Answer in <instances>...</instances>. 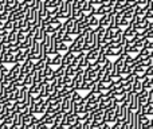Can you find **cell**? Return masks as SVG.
I'll return each instance as SVG.
<instances>
[{
	"label": "cell",
	"instance_id": "603a6c76",
	"mask_svg": "<svg viewBox=\"0 0 153 129\" xmlns=\"http://www.w3.org/2000/svg\"><path fill=\"white\" fill-rule=\"evenodd\" d=\"M143 90H144V85H143V82L138 81V79H136L134 84H133V90H132V92H133V93H137V94H138V93L143 92Z\"/></svg>",
	"mask_w": 153,
	"mask_h": 129
},
{
	"label": "cell",
	"instance_id": "8992f818",
	"mask_svg": "<svg viewBox=\"0 0 153 129\" xmlns=\"http://www.w3.org/2000/svg\"><path fill=\"white\" fill-rule=\"evenodd\" d=\"M105 121L109 124H114L117 121L116 116V109H106L105 110Z\"/></svg>",
	"mask_w": 153,
	"mask_h": 129
},
{
	"label": "cell",
	"instance_id": "9c48e42d",
	"mask_svg": "<svg viewBox=\"0 0 153 129\" xmlns=\"http://www.w3.org/2000/svg\"><path fill=\"white\" fill-rule=\"evenodd\" d=\"M124 37L126 38V40L128 39H133V38H136V34H137V30L133 27V24H130V26H128V27H125V30H124Z\"/></svg>",
	"mask_w": 153,
	"mask_h": 129
},
{
	"label": "cell",
	"instance_id": "cb8c5ba5",
	"mask_svg": "<svg viewBox=\"0 0 153 129\" xmlns=\"http://www.w3.org/2000/svg\"><path fill=\"white\" fill-rule=\"evenodd\" d=\"M28 92L31 93L32 95H38L40 93V84H34V85H31V86L28 87Z\"/></svg>",
	"mask_w": 153,
	"mask_h": 129
},
{
	"label": "cell",
	"instance_id": "44dd1931",
	"mask_svg": "<svg viewBox=\"0 0 153 129\" xmlns=\"http://www.w3.org/2000/svg\"><path fill=\"white\" fill-rule=\"evenodd\" d=\"M42 73H43V75H45V78H50V77H53L54 78V69H53V66L51 65L46 66V67L42 70Z\"/></svg>",
	"mask_w": 153,
	"mask_h": 129
},
{
	"label": "cell",
	"instance_id": "f1b7e54d",
	"mask_svg": "<svg viewBox=\"0 0 153 129\" xmlns=\"http://www.w3.org/2000/svg\"><path fill=\"white\" fill-rule=\"evenodd\" d=\"M71 100H73V102H74V104L81 102L82 95L79 94V90H74V92H73V94H71Z\"/></svg>",
	"mask_w": 153,
	"mask_h": 129
},
{
	"label": "cell",
	"instance_id": "9a60e30c",
	"mask_svg": "<svg viewBox=\"0 0 153 129\" xmlns=\"http://www.w3.org/2000/svg\"><path fill=\"white\" fill-rule=\"evenodd\" d=\"M110 18H111V12L110 13H106V15L100 16V26L108 28V27L110 26Z\"/></svg>",
	"mask_w": 153,
	"mask_h": 129
},
{
	"label": "cell",
	"instance_id": "ac0fdd59",
	"mask_svg": "<svg viewBox=\"0 0 153 129\" xmlns=\"http://www.w3.org/2000/svg\"><path fill=\"white\" fill-rule=\"evenodd\" d=\"M65 71H66V65H59L56 70H54V79L55 78H61V77L65 75Z\"/></svg>",
	"mask_w": 153,
	"mask_h": 129
},
{
	"label": "cell",
	"instance_id": "b9f144b4",
	"mask_svg": "<svg viewBox=\"0 0 153 129\" xmlns=\"http://www.w3.org/2000/svg\"><path fill=\"white\" fill-rule=\"evenodd\" d=\"M10 127H11V125L7 124L5 121H1V122H0V129H10Z\"/></svg>",
	"mask_w": 153,
	"mask_h": 129
},
{
	"label": "cell",
	"instance_id": "52a82bcc",
	"mask_svg": "<svg viewBox=\"0 0 153 129\" xmlns=\"http://www.w3.org/2000/svg\"><path fill=\"white\" fill-rule=\"evenodd\" d=\"M20 73H22V63H15L10 69V71H8V74H10V77L12 78V81L18 78V77L20 75Z\"/></svg>",
	"mask_w": 153,
	"mask_h": 129
},
{
	"label": "cell",
	"instance_id": "7c38bea8",
	"mask_svg": "<svg viewBox=\"0 0 153 129\" xmlns=\"http://www.w3.org/2000/svg\"><path fill=\"white\" fill-rule=\"evenodd\" d=\"M75 58V53H73V51H66V53L63 54V59H62V63L63 65H71V62L74 61Z\"/></svg>",
	"mask_w": 153,
	"mask_h": 129
},
{
	"label": "cell",
	"instance_id": "4316f807",
	"mask_svg": "<svg viewBox=\"0 0 153 129\" xmlns=\"http://www.w3.org/2000/svg\"><path fill=\"white\" fill-rule=\"evenodd\" d=\"M34 85V77H32V73L26 74V78H24V86H31Z\"/></svg>",
	"mask_w": 153,
	"mask_h": 129
},
{
	"label": "cell",
	"instance_id": "ee69618b",
	"mask_svg": "<svg viewBox=\"0 0 153 129\" xmlns=\"http://www.w3.org/2000/svg\"><path fill=\"white\" fill-rule=\"evenodd\" d=\"M148 116L153 117V105H152V104H149V105H148Z\"/></svg>",
	"mask_w": 153,
	"mask_h": 129
},
{
	"label": "cell",
	"instance_id": "60d3db41",
	"mask_svg": "<svg viewBox=\"0 0 153 129\" xmlns=\"http://www.w3.org/2000/svg\"><path fill=\"white\" fill-rule=\"evenodd\" d=\"M8 34H10V32H7L4 28H3V27H0V42H1L3 38H4L5 35H8Z\"/></svg>",
	"mask_w": 153,
	"mask_h": 129
},
{
	"label": "cell",
	"instance_id": "7402d4cb",
	"mask_svg": "<svg viewBox=\"0 0 153 129\" xmlns=\"http://www.w3.org/2000/svg\"><path fill=\"white\" fill-rule=\"evenodd\" d=\"M65 114H66V113H63L62 110L54 114V124L61 125V124H62V121H63V119H65Z\"/></svg>",
	"mask_w": 153,
	"mask_h": 129
},
{
	"label": "cell",
	"instance_id": "e0dca14e",
	"mask_svg": "<svg viewBox=\"0 0 153 129\" xmlns=\"http://www.w3.org/2000/svg\"><path fill=\"white\" fill-rule=\"evenodd\" d=\"M73 112H74L75 114H78V116H81V114L86 113V105L85 104H74V109H73Z\"/></svg>",
	"mask_w": 153,
	"mask_h": 129
},
{
	"label": "cell",
	"instance_id": "f5cc1de1",
	"mask_svg": "<svg viewBox=\"0 0 153 129\" xmlns=\"http://www.w3.org/2000/svg\"><path fill=\"white\" fill-rule=\"evenodd\" d=\"M148 30H151V31H153V20H151V23H149Z\"/></svg>",
	"mask_w": 153,
	"mask_h": 129
},
{
	"label": "cell",
	"instance_id": "ab89813d",
	"mask_svg": "<svg viewBox=\"0 0 153 129\" xmlns=\"http://www.w3.org/2000/svg\"><path fill=\"white\" fill-rule=\"evenodd\" d=\"M144 74H145V75H148L149 78H152V77H153V66H149V67H146L145 69V73H144Z\"/></svg>",
	"mask_w": 153,
	"mask_h": 129
},
{
	"label": "cell",
	"instance_id": "7a4b0ae2",
	"mask_svg": "<svg viewBox=\"0 0 153 129\" xmlns=\"http://www.w3.org/2000/svg\"><path fill=\"white\" fill-rule=\"evenodd\" d=\"M83 45H85V35L79 34L74 38L73 43L69 45V50L73 51V53H75V54H78V53H81V51H83Z\"/></svg>",
	"mask_w": 153,
	"mask_h": 129
},
{
	"label": "cell",
	"instance_id": "7bdbcfd3",
	"mask_svg": "<svg viewBox=\"0 0 153 129\" xmlns=\"http://www.w3.org/2000/svg\"><path fill=\"white\" fill-rule=\"evenodd\" d=\"M146 39L153 40V31H151V30H146Z\"/></svg>",
	"mask_w": 153,
	"mask_h": 129
},
{
	"label": "cell",
	"instance_id": "ba28073f",
	"mask_svg": "<svg viewBox=\"0 0 153 129\" xmlns=\"http://www.w3.org/2000/svg\"><path fill=\"white\" fill-rule=\"evenodd\" d=\"M111 11H113V5L101 4V5H98L97 11H95V15H97V16H102V15H106V13H110Z\"/></svg>",
	"mask_w": 153,
	"mask_h": 129
},
{
	"label": "cell",
	"instance_id": "f6af8a7d",
	"mask_svg": "<svg viewBox=\"0 0 153 129\" xmlns=\"http://www.w3.org/2000/svg\"><path fill=\"white\" fill-rule=\"evenodd\" d=\"M121 129H130V124H129V121H124V122H122Z\"/></svg>",
	"mask_w": 153,
	"mask_h": 129
},
{
	"label": "cell",
	"instance_id": "f546056e",
	"mask_svg": "<svg viewBox=\"0 0 153 129\" xmlns=\"http://www.w3.org/2000/svg\"><path fill=\"white\" fill-rule=\"evenodd\" d=\"M3 28H4L7 32H11L12 30H15V27H13V22L8 19L7 22H4V26H3Z\"/></svg>",
	"mask_w": 153,
	"mask_h": 129
},
{
	"label": "cell",
	"instance_id": "4dcf8cb0",
	"mask_svg": "<svg viewBox=\"0 0 153 129\" xmlns=\"http://www.w3.org/2000/svg\"><path fill=\"white\" fill-rule=\"evenodd\" d=\"M122 86H124V90H125V92L129 93V92H132V90H133V82L125 81V82H122Z\"/></svg>",
	"mask_w": 153,
	"mask_h": 129
},
{
	"label": "cell",
	"instance_id": "74e56055",
	"mask_svg": "<svg viewBox=\"0 0 153 129\" xmlns=\"http://www.w3.org/2000/svg\"><path fill=\"white\" fill-rule=\"evenodd\" d=\"M128 26H130V20L126 18H122V20L120 22V27H128Z\"/></svg>",
	"mask_w": 153,
	"mask_h": 129
},
{
	"label": "cell",
	"instance_id": "8fae6325",
	"mask_svg": "<svg viewBox=\"0 0 153 129\" xmlns=\"http://www.w3.org/2000/svg\"><path fill=\"white\" fill-rule=\"evenodd\" d=\"M149 23H151V20H148V19L143 18V20L138 22V23H134V24H133V27H134L137 31H143V30H148ZM130 24H132V23H130Z\"/></svg>",
	"mask_w": 153,
	"mask_h": 129
},
{
	"label": "cell",
	"instance_id": "816d5d0a",
	"mask_svg": "<svg viewBox=\"0 0 153 129\" xmlns=\"http://www.w3.org/2000/svg\"><path fill=\"white\" fill-rule=\"evenodd\" d=\"M4 12V3H0V13Z\"/></svg>",
	"mask_w": 153,
	"mask_h": 129
},
{
	"label": "cell",
	"instance_id": "484cf974",
	"mask_svg": "<svg viewBox=\"0 0 153 129\" xmlns=\"http://www.w3.org/2000/svg\"><path fill=\"white\" fill-rule=\"evenodd\" d=\"M58 51L63 54L66 51H69V43H65L63 40H58Z\"/></svg>",
	"mask_w": 153,
	"mask_h": 129
},
{
	"label": "cell",
	"instance_id": "3957f363",
	"mask_svg": "<svg viewBox=\"0 0 153 129\" xmlns=\"http://www.w3.org/2000/svg\"><path fill=\"white\" fill-rule=\"evenodd\" d=\"M73 109H74V102H73V100H71V95H67V97H65L63 101H62L61 110L63 112V113H71Z\"/></svg>",
	"mask_w": 153,
	"mask_h": 129
},
{
	"label": "cell",
	"instance_id": "2e32d148",
	"mask_svg": "<svg viewBox=\"0 0 153 129\" xmlns=\"http://www.w3.org/2000/svg\"><path fill=\"white\" fill-rule=\"evenodd\" d=\"M148 97H149V90L146 89H144L143 92L138 93V102H140V105L148 104Z\"/></svg>",
	"mask_w": 153,
	"mask_h": 129
},
{
	"label": "cell",
	"instance_id": "c3c4849f",
	"mask_svg": "<svg viewBox=\"0 0 153 129\" xmlns=\"http://www.w3.org/2000/svg\"><path fill=\"white\" fill-rule=\"evenodd\" d=\"M82 129H91V124H90V122H86V121H85Z\"/></svg>",
	"mask_w": 153,
	"mask_h": 129
},
{
	"label": "cell",
	"instance_id": "83f0119b",
	"mask_svg": "<svg viewBox=\"0 0 153 129\" xmlns=\"http://www.w3.org/2000/svg\"><path fill=\"white\" fill-rule=\"evenodd\" d=\"M16 35H18V30H12V31L7 35L8 43H15L16 42Z\"/></svg>",
	"mask_w": 153,
	"mask_h": 129
},
{
	"label": "cell",
	"instance_id": "4fadbf2b",
	"mask_svg": "<svg viewBox=\"0 0 153 129\" xmlns=\"http://www.w3.org/2000/svg\"><path fill=\"white\" fill-rule=\"evenodd\" d=\"M140 106V102H138V94L137 93H132V98H130V104H129V108L132 109L133 112H136Z\"/></svg>",
	"mask_w": 153,
	"mask_h": 129
},
{
	"label": "cell",
	"instance_id": "d6a6232c",
	"mask_svg": "<svg viewBox=\"0 0 153 129\" xmlns=\"http://www.w3.org/2000/svg\"><path fill=\"white\" fill-rule=\"evenodd\" d=\"M24 39H26V34H24L23 31H18V35H16V42L20 45V43H23Z\"/></svg>",
	"mask_w": 153,
	"mask_h": 129
},
{
	"label": "cell",
	"instance_id": "836d02e7",
	"mask_svg": "<svg viewBox=\"0 0 153 129\" xmlns=\"http://www.w3.org/2000/svg\"><path fill=\"white\" fill-rule=\"evenodd\" d=\"M134 46H136V47H138L140 50H141V48H144V46H145V39H138V38H136Z\"/></svg>",
	"mask_w": 153,
	"mask_h": 129
},
{
	"label": "cell",
	"instance_id": "d4e9b609",
	"mask_svg": "<svg viewBox=\"0 0 153 129\" xmlns=\"http://www.w3.org/2000/svg\"><path fill=\"white\" fill-rule=\"evenodd\" d=\"M94 84H95V82H91V81H83V84L81 85V89H79V92H81V90H85V92H90Z\"/></svg>",
	"mask_w": 153,
	"mask_h": 129
},
{
	"label": "cell",
	"instance_id": "db71d44e",
	"mask_svg": "<svg viewBox=\"0 0 153 129\" xmlns=\"http://www.w3.org/2000/svg\"><path fill=\"white\" fill-rule=\"evenodd\" d=\"M151 127H153V117L151 119Z\"/></svg>",
	"mask_w": 153,
	"mask_h": 129
},
{
	"label": "cell",
	"instance_id": "e575fe53",
	"mask_svg": "<svg viewBox=\"0 0 153 129\" xmlns=\"http://www.w3.org/2000/svg\"><path fill=\"white\" fill-rule=\"evenodd\" d=\"M62 40H63L65 43H69V45H70V43H73V40H74V37H73L71 34H69V32H66Z\"/></svg>",
	"mask_w": 153,
	"mask_h": 129
},
{
	"label": "cell",
	"instance_id": "1f68e13d",
	"mask_svg": "<svg viewBox=\"0 0 153 129\" xmlns=\"http://www.w3.org/2000/svg\"><path fill=\"white\" fill-rule=\"evenodd\" d=\"M145 66H144L143 63H138L137 66H136V67H134V73L136 74H144V73H145Z\"/></svg>",
	"mask_w": 153,
	"mask_h": 129
},
{
	"label": "cell",
	"instance_id": "d6986e66",
	"mask_svg": "<svg viewBox=\"0 0 153 129\" xmlns=\"http://www.w3.org/2000/svg\"><path fill=\"white\" fill-rule=\"evenodd\" d=\"M62 59H63V54H62V53L55 54V55L51 57V65H53V66L62 65Z\"/></svg>",
	"mask_w": 153,
	"mask_h": 129
},
{
	"label": "cell",
	"instance_id": "277c9868",
	"mask_svg": "<svg viewBox=\"0 0 153 129\" xmlns=\"http://www.w3.org/2000/svg\"><path fill=\"white\" fill-rule=\"evenodd\" d=\"M34 66H35V61L32 59H26V61L22 63V74H30L34 71Z\"/></svg>",
	"mask_w": 153,
	"mask_h": 129
},
{
	"label": "cell",
	"instance_id": "8d00e7d4",
	"mask_svg": "<svg viewBox=\"0 0 153 129\" xmlns=\"http://www.w3.org/2000/svg\"><path fill=\"white\" fill-rule=\"evenodd\" d=\"M63 85H73V77L63 75ZM74 86V85H73Z\"/></svg>",
	"mask_w": 153,
	"mask_h": 129
},
{
	"label": "cell",
	"instance_id": "f907efd6",
	"mask_svg": "<svg viewBox=\"0 0 153 129\" xmlns=\"http://www.w3.org/2000/svg\"><path fill=\"white\" fill-rule=\"evenodd\" d=\"M137 1H138V0H128V4L134 5V7H136V5H137Z\"/></svg>",
	"mask_w": 153,
	"mask_h": 129
},
{
	"label": "cell",
	"instance_id": "11a10c76",
	"mask_svg": "<svg viewBox=\"0 0 153 129\" xmlns=\"http://www.w3.org/2000/svg\"><path fill=\"white\" fill-rule=\"evenodd\" d=\"M152 58H153V53H152Z\"/></svg>",
	"mask_w": 153,
	"mask_h": 129
},
{
	"label": "cell",
	"instance_id": "5b68a950",
	"mask_svg": "<svg viewBox=\"0 0 153 129\" xmlns=\"http://www.w3.org/2000/svg\"><path fill=\"white\" fill-rule=\"evenodd\" d=\"M13 108H15L16 113H20V114H26L28 113V106L24 101H15L13 102Z\"/></svg>",
	"mask_w": 153,
	"mask_h": 129
},
{
	"label": "cell",
	"instance_id": "5bb4252c",
	"mask_svg": "<svg viewBox=\"0 0 153 129\" xmlns=\"http://www.w3.org/2000/svg\"><path fill=\"white\" fill-rule=\"evenodd\" d=\"M87 18H89V24L93 30H95L98 26H100V16L97 15H90V13H86Z\"/></svg>",
	"mask_w": 153,
	"mask_h": 129
},
{
	"label": "cell",
	"instance_id": "bcb514c9",
	"mask_svg": "<svg viewBox=\"0 0 153 129\" xmlns=\"http://www.w3.org/2000/svg\"><path fill=\"white\" fill-rule=\"evenodd\" d=\"M148 104H152L153 105V92L149 90V97H148Z\"/></svg>",
	"mask_w": 153,
	"mask_h": 129
},
{
	"label": "cell",
	"instance_id": "d590c367",
	"mask_svg": "<svg viewBox=\"0 0 153 129\" xmlns=\"http://www.w3.org/2000/svg\"><path fill=\"white\" fill-rule=\"evenodd\" d=\"M143 65L145 66V67H149V66H153V58H152V55L151 57H148V58H145L143 61Z\"/></svg>",
	"mask_w": 153,
	"mask_h": 129
},
{
	"label": "cell",
	"instance_id": "30bf717a",
	"mask_svg": "<svg viewBox=\"0 0 153 129\" xmlns=\"http://www.w3.org/2000/svg\"><path fill=\"white\" fill-rule=\"evenodd\" d=\"M100 51H101V47H94V48H91V50H89V51L86 53V58L89 59L90 62L97 61L98 55H100Z\"/></svg>",
	"mask_w": 153,
	"mask_h": 129
},
{
	"label": "cell",
	"instance_id": "6da1fadb",
	"mask_svg": "<svg viewBox=\"0 0 153 129\" xmlns=\"http://www.w3.org/2000/svg\"><path fill=\"white\" fill-rule=\"evenodd\" d=\"M30 51H31V53H30V59H32V61H38V59L43 58V57L46 55L45 48H43V43L36 42V40H35L34 45L31 46Z\"/></svg>",
	"mask_w": 153,
	"mask_h": 129
},
{
	"label": "cell",
	"instance_id": "7dc6e473",
	"mask_svg": "<svg viewBox=\"0 0 153 129\" xmlns=\"http://www.w3.org/2000/svg\"><path fill=\"white\" fill-rule=\"evenodd\" d=\"M121 125L122 124H120V122H114V124L111 125V129H121Z\"/></svg>",
	"mask_w": 153,
	"mask_h": 129
},
{
	"label": "cell",
	"instance_id": "681fc988",
	"mask_svg": "<svg viewBox=\"0 0 153 129\" xmlns=\"http://www.w3.org/2000/svg\"><path fill=\"white\" fill-rule=\"evenodd\" d=\"M102 129H111V124H109V122H105V124L101 127Z\"/></svg>",
	"mask_w": 153,
	"mask_h": 129
},
{
	"label": "cell",
	"instance_id": "ffe728a7",
	"mask_svg": "<svg viewBox=\"0 0 153 129\" xmlns=\"http://www.w3.org/2000/svg\"><path fill=\"white\" fill-rule=\"evenodd\" d=\"M42 122L43 124H46V125H48V127H51V125L54 124V116H51V114H48V113H45V114H42Z\"/></svg>",
	"mask_w": 153,
	"mask_h": 129
},
{
	"label": "cell",
	"instance_id": "f35d334b",
	"mask_svg": "<svg viewBox=\"0 0 153 129\" xmlns=\"http://www.w3.org/2000/svg\"><path fill=\"white\" fill-rule=\"evenodd\" d=\"M145 19H148V20H153V11L152 10H146V12H145V16H144Z\"/></svg>",
	"mask_w": 153,
	"mask_h": 129
}]
</instances>
